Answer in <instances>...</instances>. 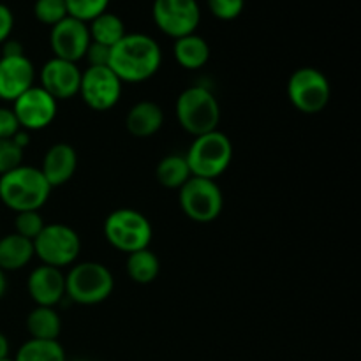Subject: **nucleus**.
<instances>
[{"instance_id":"f257e3e1","label":"nucleus","mask_w":361,"mask_h":361,"mask_svg":"<svg viewBox=\"0 0 361 361\" xmlns=\"http://www.w3.org/2000/svg\"><path fill=\"white\" fill-rule=\"evenodd\" d=\"M162 63L159 42L147 34H126L109 51L108 67L122 83H143L157 74Z\"/></svg>"},{"instance_id":"f03ea898","label":"nucleus","mask_w":361,"mask_h":361,"mask_svg":"<svg viewBox=\"0 0 361 361\" xmlns=\"http://www.w3.org/2000/svg\"><path fill=\"white\" fill-rule=\"evenodd\" d=\"M51 190L42 173L34 166L21 164L0 176V201L14 214L39 212Z\"/></svg>"},{"instance_id":"7ed1b4c3","label":"nucleus","mask_w":361,"mask_h":361,"mask_svg":"<svg viewBox=\"0 0 361 361\" xmlns=\"http://www.w3.org/2000/svg\"><path fill=\"white\" fill-rule=\"evenodd\" d=\"M178 123L192 137L219 129L221 104L210 88L192 85L178 95L175 104Z\"/></svg>"},{"instance_id":"20e7f679","label":"nucleus","mask_w":361,"mask_h":361,"mask_svg":"<svg viewBox=\"0 0 361 361\" xmlns=\"http://www.w3.org/2000/svg\"><path fill=\"white\" fill-rule=\"evenodd\" d=\"M190 175L207 180H217L224 175L233 161V143L221 130L194 137L185 154Z\"/></svg>"},{"instance_id":"39448f33","label":"nucleus","mask_w":361,"mask_h":361,"mask_svg":"<svg viewBox=\"0 0 361 361\" xmlns=\"http://www.w3.org/2000/svg\"><path fill=\"white\" fill-rule=\"evenodd\" d=\"M113 274L97 261L74 263L66 274V296L78 305H97L111 296Z\"/></svg>"},{"instance_id":"423d86ee","label":"nucleus","mask_w":361,"mask_h":361,"mask_svg":"<svg viewBox=\"0 0 361 361\" xmlns=\"http://www.w3.org/2000/svg\"><path fill=\"white\" fill-rule=\"evenodd\" d=\"M104 238L113 249L120 252L133 254L136 250L148 249L154 236L150 221L147 215L134 208L113 210L104 221Z\"/></svg>"},{"instance_id":"0eeeda50","label":"nucleus","mask_w":361,"mask_h":361,"mask_svg":"<svg viewBox=\"0 0 361 361\" xmlns=\"http://www.w3.org/2000/svg\"><path fill=\"white\" fill-rule=\"evenodd\" d=\"M81 252V238L71 226L46 224L34 240V254L41 264L59 268H71L78 263Z\"/></svg>"},{"instance_id":"6e6552de","label":"nucleus","mask_w":361,"mask_h":361,"mask_svg":"<svg viewBox=\"0 0 361 361\" xmlns=\"http://www.w3.org/2000/svg\"><path fill=\"white\" fill-rule=\"evenodd\" d=\"M182 212L194 222H214L224 208V194L215 180L190 176L178 189Z\"/></svg>"},{"instance_id":"1a4fd4ad","label":"nucleus","mask_w":361,"mask_h":361,"mask_svg":"<svg viewBox=\"0 0 361 361\" xmlns=\"http://www.w3.org/2000/svg\"><path fill=\"white\" fill-rule=\"evenodd\" d=\"M288 99L303 115H317L331 99L330 81L316 67H300L288 80Z\"/></svg>"},{"instance_id":"9d476101","label":"nucleus","mask_w":361,"mask_h":361,"mask_svg":"<svg viewBox=\"0 0 361 361\" xmlns=\"http://www.w3.org/2000/svg\"><path fill=\"white\" fill-rule=\"evenodd\" d=\"M152 16L162 34L171 39L196 34L201 21L197 0H154Z\"/></svg>"},{"instance_id":"9b49d317","label":"nucleus","mask_w":361,"mask_h":361,"mask_svg":"<svg viewBox=\"0 0 361 361\" xmlns=\"http://www.w3.org/2000/svg\"><path fill=\"white\" fill-rule=\"evenodd\" d=\"M122 85L120 78L108 66L87 67L81 71V85L78 95L94 111H109L120 101Z\"/></svg>"},{"instance_id":"f8f14e48","label":"nucleus","mask_w":361,"mask_h":361,"mask_svg":"<svg viewBox=\"0 0 361 361\" xmlns=\"http://www.w3.org/2000/svg\"><path fill=\"white\" fill-rule=\"evenodd\" d=\"M21 130H42L53 123L59 111V102L39 85L28 88L13 102Z\"/></svg>"},{"instance_id":"ddd939ff","label":"nucleus","mask_w":361,"mask_h":361,"mask_svg":"<svg viewBox=\"0 0 361 361\" xmlns=\"http://www.w3.org/2000/svg\"><path fill=\"white\" fill-rule=\"evenodd\" d=\"M88 44H90L88 25L76 18H63L60 23L51 27V32H49V46H51L53 56L67 60V62L78 63L81 59H85Z\"/></svg>"},{"instance_id":"4468645a","label":"nucleus","mask_w":361,"mask_h":361,"mask_svg":"<svg viewBox=\"0 0 361 361\" xmlns=\"http://www.w3.org/2000/svg\"><path fill=\"white\" fill-rule=\"evenodd\" d=\"M39 83L56 102L69 101L80 94L81 69L78 63L51 56L39 71Z\"/></svg>"},{"instance_id":"2eb2a0df","label":"nucleus","mask_w":361,"mask_h":361,"mask_svg":"<svg viewBox=\"0 0 361 361\" xmlns=\"http://www.w3.org/2000/svg\"><path fill=\"white\" fill-rule=\"evenodd\" d=\"M35 85V67L27 55L0 56V101L14 102Z\"/></svg>"},{"instance_id":"dca6fc26","label":"nucleus","mask_w":361,"mask_h":361,"mask_svg":"<svg viewBox=\"0 0 361 361\" xmlns=\"http://www.w3.org/2000/svg\"><path fill=\"white\" fill-rule=\"evenodd\" d=\"M27 291L37 307H55L66 296V274L59 268L39 264L28 275Z\"/></svg>"},{"instance_id":"f3484780","label":"nucleus","mask_w":361,"mask_h":361,"mask_svg":"<svg viewBox=\"0 0 361 361\" xmlns=\"http://www.w3.org/2000/svg\"><path fill=\"white\" fill-rule=\"evenodd\" d=\"M78 168V154L69 143H55L46 150L39 171L51 189L62 187L74 176Z\"/></svg>"},{"instance_id":"a211bd4d","label":"nucleus","mask_w":361,"mask_h":361,"mask_svg":"<svg viewBox=\"0 0 361 361\" xmlns=\"http://www.w3.org/2000/svg\"><path fill=\"white\" fill-rule=\"evenodd\" d=\"M164 126V111L154 101H140L129 109L126 127L134 137H150Z\"/></svg>"},{"instance_id":"6ab92c4d","label":"nucleus","mask_w":361,"mask_h":361,"mask_svg":"<svg viewBox=\"0 0 361 361\" xmlns=\"http://www.w3.org/2000/svg\"><path fill=\"white\" fill-rule=\"evenodd\" d=\"M35 257L34 242L23 238L18 233L0 236V270L18 271L23 270Z\"/></svg>"},{"instance_id":"aec40b11","label":"nucleus","mask_w":361,"mask_h":361,"mask_svg":"<svg viewBox=\"0 0 361 361\" xmlns=\"http://www.w3.org/2000/svg\"><path fill=\"white\" fill-rule=\"evenodd\" d=\"M173 56H175L176 63L183 69H201L210 60V44L207 42V39L197 34L183 35V37L175 39Z\"/></svg>"},{"instance_id":"412c9836","label":"nucleus","mask_w":361,"mask_h":361,"mask_svg":"<svg viewBox=\"0 0 361 361\" xmlns=\"http://www.w3.org/2000/svg\"><path fill=\"white\" fill-rule=\"evenodd\" d=\"M27 331L37 341H59L62 321L55 307H37L27 316Z\"/></svg>"},{"instance_id":"4be33fe9","label":"nucleus","mask_w":361,"mask_h":361,"mask_svg":"<svg viewBox=\"0 0 361 361\" xmlns=\"http://www.w3.org/2000/svg\"><path fill=\"white\" fill-rule=\"evenodd\" d=\"M87 25L90 41L102 46H108V48H113L127 34L126 23H123L122 18L115 13H109V11L99 14L97 18H94Z\"/></svg>"},{"instance_id":"5701e85b","label":"nucleus","mask_w":361,"mask_h":361,"mask_svg":"<svg viewBox=\"0 0 361 361\" xmlns=\"http://www.w3.org/2000/svg\"><path fill=\"white\" fill-rule=\"evenodd\" d=\"M126 270L130 281L136 282V284L147 286L152 284L159 277L161 263H159V257L150 249H141L133 254H127Z\"/></svg>"},{"instance_id":"b1692460","label":"nucleus","mask_w":361,"mask_h":361,"mask_svg":"<svg viewBox=\"0 0 361 361\" xmlns=\"http://www.w3.org/2000/svg\"><path fill=\"white\" fill-rule=\"evenodd\" d=\"M155 176H157V182L162 187L171 190H178L187 180L190 178V169L187 164L185 155L171 154L166 155L159 161L157 169H155Z\"/></svg>"},{"instance_id":"393cba45","label":"nucleus","mask_w":361,"mask_h":361,"mask_svg":"<svg viewBox=\"0 0 361 361\" xmlns=\"http://www.w3.org/2000/svg\"><path fill=\"white\" fill-rule=\"evenodd\" d=\"M13 361H67V356L59 341L28 338L20 345Z\"/></svg>"},{"instance_id":"a878e982","label":"nucleus","mask_w":361,"mask_h":361,"mask_svg":"<svg viewBox=\"0 0 361 361\" xmlns=\"http://www.w3.org/2000/svg\"><path fill=\"white\" fill-rule=\"evenodd\" d=\"M63 2H66L67 14L83 23H90L99 14L106 13L109 6V0H63Z\"/></svg>"},{"instance_id":"bb28decb","label":"nucleus","mask_w":361,"mask_h":361,"mask_svg":"<svg viewBox=\"0 0 361 361\" xmlns=\"http://www.w3.org/2000/svg\"><path fill=\"white\" fill-rule=\"evenodd\" d=\"M34 16L39 23L55 27L56 23L67 18V7L63 0H35Z\"/></svg>"},{"instance_id":"cd10ccee","label":"nucleus","mask_w":361,"mask_h":361,"mask_svg":"<svg viewBox=\"0 0 361 361\" xmlns=\"http://www.w3.org/2000/svg\"><path fill=\"white\" fill-rule=\"evenodd\" d=\"M44 226L46 222L39 212H20L14 219V233L21 235L23 238L32 240V242L37 238Z\"/></svg>"},{"instance_id":"c85d7f7f","label":"nucleus","mask_w":361,"mask_h":361,"mask_svg":"<svg viewBox=\"0 0 361 361\" xmlns=\"http://www.w3.org/2000/svg\"><path fill=\"white\" fill-rule=\"evenodd\" d=\"M23 152L25 148L20 147L14 137L0 140V176L23 164Z\"/></svg>"},{"instance_id":"c756f323","label":"nucleus","mask_w":361,"mask_h":361,"mask_svg":"<svg viewBox=\"0 0 361 361\" xmlns=\"http://www.w3.org/2000/svg\"><path fill=\"white\" fill-rule=\"evenodd\" d=\"M208 9L217 20L233 21L243 13L245 0H207Z\"/></svg>"},{"instance_id":"7c9ffc66","label":"nucleus","mask_w":361,"mask_h":361,"mask_svg":"<svg viewBox=\"0 0 361 361\" xmlns=\"http://www.w3.org/2000/svg\"><path fill=\"white\" fill-rule=\"evenodd\" d=\"M21 130L13 108L0 106V140H11Z\"/></svg>"},{"instance_id":"2f4dec72","label":"nucleus","mask_w":361,"mask_h":361,"mask_svg":"<svg viewBox=\"0 0 361 361\" xmlns=\"http://www.w3.org/2000/svg\"><path fill=\"white\" fill-rule=\"evenodd\" d=\"M109 51H111V48H108V46H102V44H97V42L90 41V44H88L87 48V53H85V60L88 62V67L108 66Z\"/></svg>"},{"instance_id":"473e14b6","label":"nucleus","mask_w":361,"mask_h":361,"mask_svg":"<svg viewBox=\"0 0 361 361\" xmlns=\"http://www.w3.org/2000/svg\"><path fill=\"white\" fill-rule=\"evenodd\" d=\"M14 28V14L6 4L0 2V46L11 39Z\"/></svg>"},{"instance_id":"72a5a7b5","label":"nucleus","mask_w":361,"mask_h":361,"mask_svg":"<svg viewBox=\"0 0 361 361\" xmlns=\"http://www.w3.org/2000/svg\"><path fill=\"white\" fill-rule=\"evenodd\" d=\"M2 55H25L23 46L16 39H7L2 44Z\"/></svg>"},{"instance_id":"f704fd0d","label":"nucleus","mask_w":361,"mask_h":361,"mask_svg":"<svg viewBox=\"0 0 361 361\" xmlns=\"http://www.w3.org/2000/svg\"><path fill=\"white\" fill-rule=\"evenodd\" d=\"M9 353H11V344L9 338L0 331V361L9 360Z\"/></svg>"},{"instance_id":"c9c22d12","label":"nucleus","mask_w":361,"mask_h":361,"mask_svg":"<svg viewBox=\"0 0 361 361\" xmlns=\"http://www.w3.org/2000/svg\"><path fill=\"white\" fill-rule=\"evenodd\" d=\"M7 291V277H6V271L0 270V298H4Z\"/></svg>"},{"instance_id":"e433bc0d","label":"nucleus","mask_w":361,"mask_h":361,"mask_svg":"<svg viewBox=\"0 0 361 361\" xmlns=\"http://www.w3.org/2000/svg\"><path fill=\"white\" fill-rule=\"evenodd\" d=\"M74 361H88V360H74Z\"/></svg>"},{"instance_id":"4c0bfd02","label":"nucleus","mask_w":361,"mask_h":361,"mask_svg":"<svg viewBox=\"0 0 361 361\" xmlns=\"http://www.w3.org/2000/svg\"><path fill=\"white\" fill-rule=\"evenodd\" d=\"M4 361H13V360H11V358H9V360H4Z\"/></svg>"},{"instance_id":"58836bf2","label":"nucleus","mask_w":361,"mask_h":361,"mask_svg":"<svg viewBox=\"0 0 361 361\" xmlns=\"http://www.w3.org/2000/svg\"><path fill=\"white\" fill-rule=\"evenodd\" d=\"M0 236H2V235H0Z\"/></svg>"}]
</instances>
